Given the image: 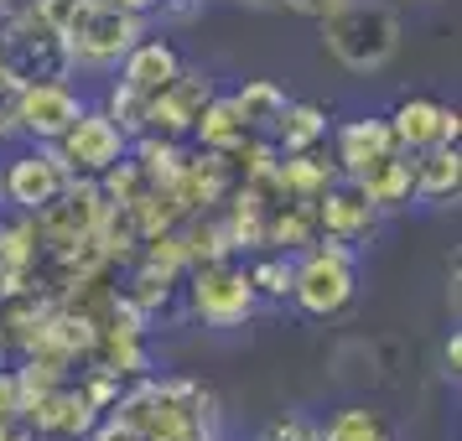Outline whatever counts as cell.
Here are the masks:
<instances>
[{
	"instance_id": "33",
	"label": "cell",
	"mask_w": 462,
	"mask_h": 441,
	"mask_svg": "<svg viewBox=\"0 0 462 441\" xmlns=\"http://www.w3.org/2000/svg\"><path fill=\"white\" fill-rule=\"evenodd\" d=\"M11 420H16V416H0V436H5V426H11Z\"/></svg>"
},
{
	"instance_id": "7",
	"label": "cell",
	"mask_w": 462,
	"mask_h": 441,
	"mask_svg": "<svg viewBox=\"0 0 462 441\" xmlns=\"http://www.w3.org/2000/svg\"><path fill=\"white\" fill-rule=\"evenodd\" d=\"M58 146V156H63V167L73 171V177H105L120 156L130 151V135L115 120L105 115V105H84V115L68 125L63 141H52Z\"/></svg>"
},
{
	"instance_id": "18",
	"label": "cell",
	"mask_w": 462,
	"mask_h": 441,
	"mask_svg": "<svg viewBox=\"0 0 462 441\" xmlns=\"http://www.w3.org/2000/svg\"><path fill=\"white\" fill-rule=\"evenodd\" d=\"M354 182L364 188V198H369L379 213L411 208V203H416V156H411V151H390V156H379L369 171H358Z\"/></svg>"
},
{
	"instance_id": "4",
	"label": "cell",
	"mask_w": 462,
	"mask_h": 441,
	"mask_svg": "<svg viewBox=\"0 0 462 441\" xmlns=\"http://www.w3.org/2000/svg\"><path fill=\"white\" fill-rule=\"evenodd\" d=\"M358 296V250L337 244V239H317L312 250L296 254V275H291V301L296 312L317 317H343Z\"/></svg>"
},
{
	"instance_id": "26",
	"label": "cell",
	"mask_w": 462,
	"mask_h": 441,
	"mask_svg": "<svg viewBox=\"0 0 462 441\" xmlns=\"http://www.w3.org/2000/svg\"><path fill=\"white\" fill-rule=\"evenodd\" d=\"M254 441H317V426L307 416H286V420H271Z\"/></svg>"
},
{
	"instance_id": "11",
	"label": "cell",
	"mask_w": 462,
	"mask_h": 441,
	"mask_svg": "<svg viewBox=\"0 0 462 441\" xmlns=\"http://www.w3.org/2000/svg\"><path fill=\"white\" fill-rule=\"evenodd\" d=\"M22 420L37 431L42 441H84L94 426H99V410L84 400V390L63 379L58 390H47V395L26 400L22 405Z\"/></svg>"
},
{
	"instance_id": "19",
	"label": "cell",
	"mask_w": 462,
	"mask_h": 441,
	"mask_svg": "<svg viewBox=\"0 0 462 441\" xmlns=\"http://www.w3.org/2000/svg\"><path fill=\"white\" fill-rule=\"evenodd\" d=\"M457 192H462V151L447 146V141L416 151V203L447 208V203H457Z\"/></svg>"
},
{
	"instance_id": "14",
	"label": "cell",
	"mask_w": 462,
	"mask_h": 441,
	"mask_svg": "<svg viewBox=\"0 0 462 441\" xmlns=\"http://www.w3.org/2000/svg\"><path fill=\"white\" fill-rule=\"evenodd\" d=\"M390 130H395V146L400 151H426V146H457V135H462V115L452 105H441V99H426V94H416V99H400L390 115Z\"/></svg>"
},
{
	"instance_id": "12",
	"label": "cell",
	"mask_w": 462,
	"mask_h": 441,
	"mask_svg": "<svg viewBox=\"0 0 462 441\" xmlns=\"http://www.w3.org/2000/svg\"><path fill=\"white\" fill-rule=\"evenodd\" d=\"M84 115V94L73 88V78H47V84L22 88V135L26 141H63L68 125Z\"/></svg>"
},
{
	"instance_id": "27",
	"label": "cell",
	"mask_w": 462,
	"mask_h": 441,
	"mask_svg": "<svg viewBox=\"0 0 462 441\" xmlns=\"http://www.w3.org/2000/svg\"><path fill=\"white\" fill-rule=\"evenodd\" d=\"M275 5H286L291 16H307V22H322V16H333L337 5H348V0H275Z\"/></svg>"
},
{
	"instance_id": "30",
	"label": "cell",
	"mask_w": 462,
	"mask_h": 441,
	"mask_svg": "<svg viewBox=\"0 0 462 441\" xmlns=\"http://www.w3.org/2000/svg\"><path fill=\"white\" fill-rule=\"evenodd\" d=\"M0 441H42V436H37V431H32V426H26L22 416H16L11 426H5V436H0Z\"/></svg>"
},
{
	"instance_id": "5",
	"label": "cell",
	"mask_w": 462,
	"mask_h": 441,
	"mask_svg": "<svg viewBox=\"0 0 462 441\" xmlns=\"http://www.w3.org/2000/svg\"><path fill=\"white\" fill-rule=\"evenodd\" d=\"M188 286V312L198 322H208V327H239V322H250L254 307H260V296L250 286V271L234 260V254H218V260H198L188 275H182Z\"/></svg>"
},
{
	"instance_id": "24",
	"label": "cell",
	"mask_w": 462,
	"mask_h": 441,
	"mask_svg": "<svg viewBox=\"0 0 462 441\" xmlns=\"http://www.w3.org/2000/svg\"><path fill=\"white\" fill-rule=\"evenodd\" d=\"M250 286L260 301H286L291 296V275H296V254L286 250H254V260L245 265Z\"/></svg>"
},
{
	"instance_id": "2",
	"label": "cell",
	"mask_w": 462,
	"mask_h": 441,
	"mask_svg": "<svg viewBox=\"0 0 462 441\" xmlns=\"http://www.w3.org/2000/svg\"><path fill=\"white\" fill-rule=\"evenodd\" d=\"M0 68L16 73L22 84H47V78H73L79 73L68 37L37 11V0L0 5Z\"/></svg>"
},
{
	"instance_id": "8",
	"label": "cell",
	"mask_w": 462,
	"mask_h": 441,
	"mask_svg": "<svg viewBox=\"0 0 462 441\" xmlns=\"http://www.w3.org/2000/svg\"><path fill=\"white\" fill-rule=\"evenodd\" d=\"M105 192H99V182L94 177H73L52 203H42V208L32 213V224H37V239H42V254L58 250V244H73V239H84V234H94L99 224H105Z\"/></svg>"
},
{
	"instance_id": "15",
	"label": "cell",
	"mask_w": 462,
	"mask_h": 441,
	"mask_svg": "<svg viewBox=\"0 0 462 441\" xmlns=\"http://www.w3.org/2000/svg\"><path fill=\"white\" fill-rule=\"evenodd\" d=\"M333 135V167L343 171V177H358V171H369L379 161V156H390L395 146V130H390V120L384 115H358V120H343L337 130H328Z\"/></svg>"
},
{
	"instance_id": "10",
	"label": "cell",
	"mask_w": 462,
	"mask_h": 441,
	"mask_svg": "<svg viewBox=\"0 0 462 441\" xmlns=\"http://www.w3.org/2000/svg\"><path fill=\"white\" fill-rule=\"evenodd\" d=\"M312 208H317V234H322V239H337V244H348V250L369 244L374 229H379V218H384V213L364 198V188H358L354 177H337Z\"/></svg>"
},
{
	"instance_id": "22",
	"label": "cell",
	"mask_w": 462,
	"mask_h": 441,
	"mask_svg": "<svg viewBox=\"0 0 462 441\" xmlns=\"http://www.w3.org/2000/svg\"><path fill=\"white\" fill-rule=\"evenodd\" d=\"M317 441H395V431L369 405H343V410H333L317 426Z\"/></svg>"
},
{
	"instance_id": "3",
	"label": "cell",
	"mask_w": 462,
	"mask_h": 441,
	"mask_svg": "<svg viewBox=\"0 0 462 441\" xmlns=\"http://www.w3.org/2000/svg\"><path fill=\"white\" fill-rule=\"evenodd\" d=\"M317 26H322V47L348 73H379L400 52V16L384 0H348Z\"/></svg>"
},
{
	"instance_id": "16",
	"label": "cell",
	"mask_w": 462,
	"mask_h": 441,
	"mask_svg": "<svg viewBox=\"0 0 462 441\" xmlns=\"http://www.w3.org/2000/svg\"><path fill=\"white\" fill-rule=\"evenodd\" d=\"M188 141L198 151H213V156H239L254 135H250V125H245V115H239V105H234V94H213L208 105L198 109Z\"/></svg>"
},
{
	"instance_id": "17",
	"label": "cell",
	"mask_w": 462,
	"mask_h": 441,
	"mask_svg": "<svg viewBox=\"0 0 462 441\" xmlns=\"http://www.w3.org/2000/svg\"><path fill=\"white\" fill-rule=\"evenodd\" d=\"M177 73H182V58H177V47L162 42V37H141V42L120 58V84L135 88L141 99H156Z\"/></svg>"
},
{
	"instance_id": "25",
	"label": "cell",
	"mask_w": 462,
	"mask_h": 441,
	"mask_svg": "<svg viewBox=\"0 0 462 441\" xmlns=\"http://www.w3.org/2000/svg\"><path fill=\"white\" fill-rule=\"evenodd\" d=\"M22 78L0 68V141H22Z\"/></svg>"
},
{
	"instance_id": "6",
	"label": "cell",
	"mask_w": 462,
	"mask_h": 441,
	"mask_svg": "<svg viewBox=\"0 0 462 441\" xmlns=\"http://www.w3.org/2000/svg\"><path fill=\"white\" fill-rule=\"evenodd\" d=\"M141 37H146V16H135L115 0H88L79 11V22L68 26L73 68H120V58Z\"/></svg>"
},
{
	"instance_id": "28",
	"label": "cell",
	"mask_w": 462,
	"mask_h": 441,
	"mask_svg": "<svg viewBox=\"0 0 462 441\" xmlns=\"http://www.w3.org/2000/svg\"><path fill=\"white\" fill-rule=\"evenodd\" d=\"M84 441H146V436H141V431H130L125 420H115V416H99V426H94V431H88Z\"/></svg>"
},
{
	"instance_id": "1",
	"label": "cell",
	"mask_w": 462,
	"mask_h": 441,
	"mask_svg": "<svg viewBox=\"0 0 462 441\" xmlns=\"http://www.w3.org/2000/svg\"><path fill=\"white\" fill-rule=\"evenodd\" d=\"M115 420H125L130 431L146 441H213L218 431V400L198 379H130L115 400Z\"/></svg>"
},
{
	"instance_id": "23",
	"label": "cell",
	"mask_w": 462,
	"mask_h": 441,
	"mask_svg": "<svg viewBox=\"0 0 462 441\" xmlns=\"http://www.w3.org/2000/svg\"><path fill=\"white\" fill-rule=\"evenodd\" d=\"M234 105H239V115H245V125H250V135H265L271 141L275 120L286 115V94L271 84V78H250V84L234 94Z\"/></svg>"
},
{
	"instance_id": "13",
	"label": "cell",
	"mask_w": 462,
	"mask_h": 441,
	"mask_svg": "<svg viewBox=\"0 0 462 441\" xmlns=\"http://www.w3.org/2000/svg\"><path fill=\"white\" fill-rule=\"evenodd\" d=\"M213 99V78L198 68H182L156 99L146 105V135H167V141H188L198 109Z\"/></svg>"
},
{
	"instance_id": "21",
	"label": "cell",
	"mask_w": 462,
	"mask_h": 441,
	"mask_svg": "<svg viewBox=\"0 0 462 441\" xmlns=\"http://www.w3.org/2000/svg\"><path fill=\"white\" fill-rule=\"evenodd\" d=\"M317 239V208L312 203H275L271 213H265V250H286V254H301L312 250Z\"/></svg>"
},
{
	"instance_id": "29",
	"label": "cell",
	"mask_w": 462,
	"mask_h": 441,
	"mask_svg": "<svg viewBox=\"0 0 462 441\" xmlns=\"http://www.w3.org/2000/svg\"><path fill=\"white\" fill-rule=\"evenodd\" d=\"M441 369H447V379L462 374V333L447 337V348H441Z\"/></svg>"
},
{
	"instance_id": "34",
	"label": "cell",
	"mask_w": 462,
	"mask_h": 441,
	"mask_svg": "<svg viewBox=\"0 0 462 441\" xmlns=\"http://www.w3.org/2000/svg\"><path fill=\"white\" fill-rule=\"evenodd\" d=\"M245 5H265V0H245Z\"/></svg>"
},
{
	"instance_id": "20",
	"label": "cell",
	"mask_w": 462,
	"mask_h": 441,
	"mask_svg": "<svg viewBox=\"0 0 462 441\" xmlns=\"http://www.w3.org/2000/svg\"><path fill=\"white\" fill-rule=\"evenodd\" d=\"M328 130H333V115L312 99H286V115L275 120L271 130V146L281 156H291V151H317L328 141Z\"/></svg>"
},
{
	"instance_id": "31",
	"label": "cell",
	"mask_w": 462,
	"mask_h": 441,
	"mask_svg": "<svg viewBox=\"0 0 462 441\" xmlns=\"http://www.w3.org/2000/svg\"><path fill=\"white\" fill-rule=\"evenodd\" d=\"M115 5H125V11H135V16H151L162 0H115Z\"/></svg>"
},
{
	"instance_id": "32",
	"label": "cell",
	"mask_w": 462,
	"mask_h": 441,
	"mask_svg": "<svg viewBox=\"0 0 462 441\" xmlns=\"http://www.w3.org/2000/svg\"><path fill=\"white\" fill-rule=\"evenodd\" d=\"M167 11H192V5H203V0H162Z\"/></svg>"
},
{
	"instance_id": "9",
	"label": "cell",
	"mask_w": 462,
	"mask_h": 441,
	"mask_svg": "<svg viewBox=\"0 0 462 441\" xmlns=\"http://www.w3.org/2000/svg\"><path fill=\"white\" fill-rule=\"evenodd\" d=\"M73 182V171L63 167V156L58 146H42V141H32L26 151H16L11 161H5V177H0V192H5V203L16 213H37L42 203H52L58 192Z\"/></svg>"
}]
</instances>
